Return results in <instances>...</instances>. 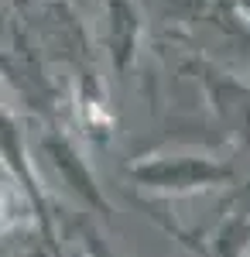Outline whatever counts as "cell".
<instances>
[{"mask_svg":"<svg viewBox=\"0 0 250 257\" xmlns=\"http://www.w3.org/2000/svg\"><path fill=\"white\" fill-rule=\"evenodd\" d=\"M79 243H82V254H86V257H113V254H110V247H106L89 226H79Z\"/></svg>","mask_w":250,"mask_h":257,"instance_id":"obj_4","label":"cell"},{"mask_svg":"<svg viewBox=\"0 0 250 257\" xmlns=\"http://www.w3.org/2000/svg\"><path fill=\"white\" fill-rule=\"evenodd\" d=\"M41 155H45L48 165L62 175V182L69 185L72 196H79L86 206L99 209L103 216L110 213V206H106V199H103V192H99L93 172L86 168L82 155L76 151V144H72L69 138H62V134H45V141H41Z\"/></svg>","mask_w":250,"mask_h":257,"instance_id":"obj_2","label":"cell"},{"mask_svg":"<svg viewBox=\"0 0 250 257\" xmlns=\"http://www.w3.org/2000/svg\"><path fill=\"white\" fill-rule=\"evenodd\" d=\"M240 4H243V11H247V14H250V0H240Z\"/></svg>","mask_w":250,"mask_h":257,"instance_id":"obj_5","label":"cell"},{"mask_svg":"<svg viewBox=\"0 0 250 257\" xmlns=\"http://www.w3.org/2000/svg\"><path fill=\"white\" fill-rule=\"evenodd\" d=\"M137 189L154 192L165 199H182L192 192H206L216 185H226L233 178L230 165L209 158V155H151L127 168Z\"/></svg>","mask_w":250,"mask_h":257,"instance_id":"obj_1","label":"cell"},{"mask_svg":"<svg viewBox=\"0 0 250 257\" xmlns=\"http://www.w3.org/2000/svg\"><path fill=\"white\" fill-rule=\"evenodd\" d=\"M110 28H113V69L123 72L134 59L137 45V11L131 0H110Z\"/></svg>","mask_w":250,"mask_h":257,"instance_id":"obj_3","label":"cell"}]
</instances>
